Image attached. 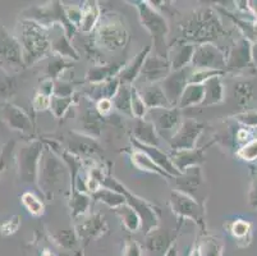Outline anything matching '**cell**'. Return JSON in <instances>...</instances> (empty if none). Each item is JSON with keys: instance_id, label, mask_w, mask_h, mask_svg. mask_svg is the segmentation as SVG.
<instances>
[{"instance_id": "f5cc1de1", "label": "cell", "mask_w": 257, "mask_h": 256, "mask_svg": "<svg viewBox=\"0 0 257 256\" xmlns=\"http://www.w3.org/2000/svg\"><path fill=\"white\" fill-rule=\"evenodd\" d=\"M96 110L100 116H107L113 110V103L110 99H102L96 103Z\"/></svg>"}, {"instance_id": "6125c7cd", "label": "cell", "mask_w": 257, "mask_h": 256, "mask_svg": "<svg viewBox=\"0 0 257 256\" xmlns=\"http://www.w3.org/2000/svg\"><path fill=\"white\" fill-rule=\"evenodd\" d=\"M248 4H251V9L254 12V14H257V2H249Z\"/></svg>"}, {"instance_id": "9c48e42d", "label": "cell", "mask_w": 257, "mask_h": 256, "mask_svg": "<svg viewBox=\"0 0 257 256\" xmlns=\"http://www.w3.org/2000/svg\"><path fill=\"white\" fill-rule=\"evenodd\" d=\"M191 67L193 69H209L223 72L226 68V60L223 51L211 42L196 45Z\"/></svg>"}, {"instance_id": "5bb4252c", "label": "cell", "mask_w": 257, "mask_h": 256, "mask_svg": "<svg viewBox=\"0 0 257 256\" xmlns=\"http://www.w3.org/2000/svg\"><path fill=\"white\" fill-rule=\"evenodd\" d=\"M193 72V68L191 65L183 68L181 70H174L168 74L165 79L160 82V86L164 91L165 96H167L168 102L173 108H177L178 105L179 99H181L182 94H183L184 89L188 84V79L191 73Z\"/></svg>"}, {"instance_id": "277c9868", "label": "cell", "mask_w": 257, "mask_h": 256, "mask_svg": "<svg viewBox=\"0 0 257 256\" xmlns=\"http://www.w3.org/2000/svg\"><path fill=\"white\" fill-rule=\"evenodd\" d=\"M91 177L96 178L102 187L118 191L119 194H121L124 196L125 204L130 205L131 208L139 214L140 219H141V228L144 229L145 234H147L149 232L153 231V229L158 228L159 219L153 205H150L147 201L140 199L136 195L131 194L121 183H119L118 181H116L115 178L111 177V176H104L101 172H99V170H92V172H91Z\"/></svg>"}, {"instance_id": "c3c4849f", "label": "cell", "mask_w": 257, "mask_h": 256, "mask_svg": "<svg viewBox=\"0 0 257 256\" xmlns=\"http://www.w3.org/2000/svg\"><path fill=\"white\" fill-rule=\"evenodd\" d=\"M238 154L244 160H254V159H257V140L251 141L246 146H243Z\"/></svg>"}, {"instance_id": "ee69618b", "label": "cell", "mask_w": 257, "mask_h": 256, "mask_svg": "<svg viewBox=\"0 0 257 256\" xmlns=\"http://www.w3.org/2000/svg\"><path fill=\"white\" fill-rule=\"evenodd\" d=\"M54 238H55L57 243H59L62 247L73 248L74 246L77 245V239H78V237H77L76 232L69 229V231L58 232V233L54 236Z\"/></svg>"}, {"instance_id": "db71d44e", "label": "cell", "mask_w": 257, "mask_h": 256, "mask_svg": "<svg viewBox=\"0 0 257 256\" xmlns=\"http://www.w3.org/2000/svg\"><path fill=\"white\" fill-rule=\"evenodd\" d=\"M39 94H43V95L48 96V98H51L54 95V81L49 78L44 79L41 84H40Z\"/></svg>"}, {"instance_id": "d590c367", "label": "cell", "mask_w": 257, "mask_h": 256, "mask_svg": "<svg viewBox=\"0 0 257 256\" xmlns=\"http://www.w3.org/2000/svg\"><path fill=\"white\" fill-rule=\"evenodd\" d=\"M91 196H88L86 192H81L78 190H72L71 194V209L73 218L82 217L86 214L91 204Z\"/></svg>"}, {"instance_id": "91938a15", "label": "cell", "mask_w": 257, "mask_h": 256, "mask_svg": "<svg viewBox=\"0 0 257 256\" xmlns=\"http://www.w3.org/2000/svg\"><path fill=\"white\" fill-rule=\"evenodd\" d=\"M165 256H178V250H177V245H175V243L170 246V248L168 250L167 255Z\"/></svg>"}, {"instance_id": "d6a6232c", "label": "cell", "mask_w": 257, "mask_h": 256, "mask_svg": "<svg viewBox=\"0 0 257 256\" xmlns=\"http://www.w3.org/2000/svg\"><path fill=\"white\" fill-rule=\"evenodd\" d=\"M90 196L92 200L105 204V205H107L111 209H116L118 206L125 204V199L123 195L119 194L118 191H114V190L106 189V187L102 186L97 191L92 192Z\"/></svg>"}, {"instance_id": "680465c9", "label": "cell", "mask_w": 257, "mask_h": 256, "mask_svg": "<svg viewBox=\"0 0 257 256\" xmlns=\"http://www.w3.org/2000/svg\"><path fill=\"white\" fill-rule=\"evenodd\" d=\"M189 256H202V253H201L200 243H196V245L193 246L192 251H191V255Z\"/></svg>"}, {"instance_id": "11a10c76", "label": "cell", "mask_w": 257, "mask_h": 256, "mask_svg": "<svg viewBox=\"0 0 257 256\" xmlns=\"http://www.w3.org/2000/svg\"><path fill=\"white\" fill-rule=\"evenodd\" d=\"M13 146H15V142L8 144L3 150H2V152H0V175H2V172H3L4 169H6L7 159H8V155H9V150L13 149Z\"/></svg>"}, {"instance_id": "5b68a950", "label": "cell", "mask_w": 257, "mask_h": 256, "mask_svg": "<svg viewBox=\"0 0 257 256\" xmlns=\"http://www.w3.org/2000/svg\"><path fill=\"white\" fill-rule=\"evenodd\" d=\"M135 7L139 11L140 21L142 26L150 32L154 40V49L156 55L161 58L169 56V48L167 44V37L169 34V26L167 20L161 13H159L150 2H135Z\"/></svg>"}, {"instance_id": "816d5d0a", "label": "cell", "mask_w": 257, "mask_h": 256, "mask_svg": "<svg viewBox=\"0 0 257 256\" xmlns=\"http://www.w3.org/2000/svg\"><path fill=\"white\" fill-rule=\"evenodd\" d=\"M50 100L51 98H48V96L43 95V94H36L35 96L34 102H32V105H34V109L37 110V112H43V110H46L50 108Z\"/></svg>"}, {"instance_id": "6da1fadb", "label": "cell", "mask_w": 257, "mask_h": 256, "mask_svg": "<svg viewBox=\"0 0 257 256\" xmlns=\"http://www.w3.org/2000/svg\"><path fill=\"white\" fill-rule=\"evenodd\" d=\"M16 39L21 46L25 67H30L50 55L51 41L49 30L34 21H21Z\"/></svg>"}, {"instance_id": "4316f807", "label": "cell", "mask_w": 257, "mask_h": 256, "mask_svg": "<svg viewBox=\"0 0 257 256\" xmlns=\"http://www.w3.org/2000/svg\"><path fill=\"white\" fill-rule=\"evenodd\" d=\"M123 67H124L123 63H113V64L92 67L87 70L86 79H87V82H90L91 84H97L101 83V82L109 81V79L118 76L119 72L123 69Z\"/></svg>"}, {"instance_id": "f907efd6", "label": "cell", "mask_w": 257, "mask_h": 256, "mask_svg": "<svg viewBox=\"0 0 257 256\" xmlns=\"http://www.w3.org/2000/svg\"><path fill=\"white\" fill-rule=\"evenodd\" d=\"M232 233L233 236L237 237V238H243L249 233V224L247 222H243V220H238L233 224L232 227Z\"/></svg>"}, {"instance_id": "2e32d148", "label": "cell", "mask_w": 257, "mask_h": 256, "mask_svg": "<svg viewBox=\"0 0 257 256\" xmlns=\"http://www.w3.org/2000/svg\"><path fill=\"white\" fill-rule=\"evenodd\" d=\"M2 118L6 122L7 126L12 128L13 131L26 133V135H31L34 131L31 118H30L21 108L11 104V103H4L2 105Z\"/></svg>"}, {"instance_id": "60d3db41", "label": "cell", "mask_w": 257, "mask_h": 256, "mask_svg": "<svg viewBox=\"0 0 257 256\" xmlns=\"http://www.w3.org/2000/svg\"><path fill=\"white\" fill-rule=\"evenodd\" d=\"M73 104V98H58V96H51L50 108L49 109L53 112L55 118H62L65 113L68 112L69 108Z\"/></svg>"}, {"instance_id": "cb8c5ba5", "label": "cell", "mask_w": 257, "mask_h": 256, "mask_svg": "<svg viewBox=\"0 0 257 256\" xmlns=\"http://www.w3.org/2000/svg\"><path fill=\"white\" fill-rule=\"evenodd\" d=\"M195 48L196 45H193V44L181 42V44L175 45L169 51L170 56H168V59L170 62L172 72H174V70H181L183 68L191 65L193 53H195Z\"/></svg>"}, {"instance_id": "484cf974", "label": "cell", "mask_w": 257, "mask_h": 256, "mask_svg": "<svg viewBox=\"0 0 257 256\" xmlns=\"http://www.w3.org/2000/svg\"><path fill=\"white\" fill-rule=\"evenodd\" d=\"M82 13H81V21H79V31L90 34L96 28L99 23L101 13H100V6L97 2H85L81 6Z\"/></svg>"}, {"instance_id": "44dd1931", "label": "cell", "mask_w": 257, "mask_h": 256, "mask_svg": "<svg viewBox=\"0 0 257 256\" xmlns=\"http://www.w3.org/2000/svg\"><path fill=\"white\" fill-rule=\"evenodd\" d=\"M172 163L177 168L179 173H183L186 169L191 168V166L200 165L201 163H204L205 154L202 149H191V150H181V151H173Z\"/></svg>"}, {"instance_id": "f35d334b", "label": "cell", "mask_w": 257, "mask_h": 256, "mask_svg": "<svg viewBox=\"0 0 257 256\" xmlns=\"http://www.w3.org/2000/svg\"><path fill=\"white\" fill-rule=\"evenodd\" d=\"M21 201L25 205V208L29 210L30 214L35 215V217H39V215L44 214V203L40 200L39 197L35 196L31 192H25L21 197Z\"/></svg>"}, {"instance_id": "7c38bea8", "label": "cell", "mask_w": 257, "mask_h": 256, "mask_svg": "<svg viewBox=\"0 0 257 256\" xmlns=\"http://www.w3.org/2000/svg\"><path fill=\"white\" fill-rule=\"evenodd\" d=\"M0 63H3L16 72L26 68L17 39L12 36L2 25H0Z\"/></svg>"}, {"instance_id": "ac0fdd59", "label": "cell", "mask_w": 257, "mask_h": 256, "mask_svg": "<svg viewBox=\"0 0 257 256\" xmlns=\"http://www.w3.org/2000/svg\"><path fill=\"white\" fill-rule=\"evenodd\" d=\"M172 245V234L169 231L158 227L146 234L145 248L149 256H165Z\"/></svg>"}, {"instance_id": "83f0119b", "label": "cell", "mask_w": 257, "mask_h": 256, "mask_svg": "<svg viewBox=\"0 0 257 256\" xmlns=\"http://www.w3.org/2000/svg\"><path fill=\"white\" fill-rule=\"evenodd\" d=\"M251 60V49H249L248 41L240 40L232 49L229 54V59L226 60V68L229 69H240L248 65Z\"/></svg>"}, {"instance_id": "8fae6325", "label": "cell", "mask_w": 257, "mask_h": 256, "mask_svg": "<svg viewBox=\"0 0 257 256\" xmlns=\"http://www.w3.org/2000/svg\"><path fill=\"white\" fill-rule=\"evenodd\" d=\"M205 128L204 123L195 121V119H186L182 122L177 132L172 137L170 147L173 151H181V150L195 149L198 137Z\"/></svg>"}, {"instance_id": "836d02e7", "label": "cell", "mask_w": 257, "mask_h": 256, "mask_svg": "<svg viewBox=\"0 0 257 256\" xmlns=\"http://www.w3.org/2000/svg\"><path fill=\"white\" fill-rule=\"evenodd\" d=\"M131 88L132 86H128V84H120L114 98L111 99V103H113L114 109L121 113L123 116L133 118L132 108H131Z\"/></svg>"}, {"instance_id": "30bf717a", "label": "cell", "mask_w": 257, "mask_h": 256, "mask_svg": "<svg viewBox=\"0 0 257 256\" xmlns=\"http://www.w3.org/2000/svg\"><path fill=\"white\" fill-rule=\"evenodd\" d=\"M170 204L175 214L182 218H188L201 227L204 225V206L198 204L195 199L182 192L173 190L170 192Z\"/></svg>"}, {"instance_id": "4dcf8cb0", "label": "cell", "mask_w": 257, "mask_h": 256, "mask_svg": "<svg viewBox=\"0 0 257 256\" xmlns=\"http://www.w3.org/2000/svg\"><path fill=\"white\" fill-rule=\"evenodd\" d=\"M131 160H132V164L136 168H139L140 170H144V172H150V173H155V175L161 176V177H165V178H172V176L168 175L165 170L160 168V166L156 165L153 160H151L149 156H147L145 152L140 151V150H135L131 155Z\"/></svg>"}, {"instance_id": "681fc988", "label": "cell", "mask_w": 257, "mask_h": 256, "mask_svg": "<svg viewBox=\"0 0 257 256\" xmlns=\"http://www.w3.org/2000/svg\"><path fill=\"white\" fill-rule=\"evenodd\" d=\"M123 256H142L141 246L135 239L128 238L123 248Z\"/></svg>"}, {"instance_id": "f1b7e54d", "label": "cell", "mask_w": 257, "mask_h": 256, "mask_svg": "<svg viewBox=\"0 0 257 256\" xmlns=\"http://www.w3.org/2000/svg\"><path fill=\"white\" fill-rule=\"evenodd\" d=\"M204 90L205 96L204 102L201 103V105L204 107H210V105L219 104L223 102L224 98V86L221 83L220 76H215L205 81L204 83Z\"/></svg>"}, {"instance_id": "f546056e", "label": "cell", "mask_w": 257, "mask_h": 256, "mask_svg": "<svg viewBox=\"0 0 257 256\" xmlns=\"http://www.w3.org/2000/svg\"><path fill=\"white\" fill-rule=\"evenodd\" d=\"M204 96H205L204 84L188 83L187 84V88L184 89L181 99H179L177 108L182 110V109H186V108H191V107H195V105L201 104V103L204 102Z\"/></svg>"}, {"instance_id": "52a82bcc", "label": "cell", "mask_w": 257, "mask_h": 256, "mask_svg": "<svg viewBox=\"0 0 257 256\" xmlns=\"http://www.w3.org/2000/svg\"><path fill=\"white\" fill-rule=\"evenodd\" d=\"M44 146L41 141H32L29 144L23 145L18 150L17 164L18 176L21 182L23 183H36L37 173H39V164Z\"/></svg>"}, {"instance_id": "8d00e7d4", "label": "cell", "mask_w": 257, "mask_h": 256, "mask_svg": "<svg viewBox=\"0 0 257 256\" xmlns=\"http://www.w3.org/2000/svg\"><path fill=\"white\" fill-rule=\"evenodd\" d=\"M82 128L83 132L87 135L99 137L101 132V121L100 114L95 112H86L82 117Z\"/></svg>"}, {"instance_id": "1f68e13d", "label": "cell", "mask_w": 257, "mask_h": 256, "mask_svg": "<svg viewBox=\"0 0 257 256\" xmlns=\"http://www.w3.org/2000/svg\"><path fill=\"white\" fill-rule=\"evenodd\" d=\"M119 86H120V82H119L118 77H114L109 81L101 82V83L91 84L90 96L96 102L102 100V99H110L111 100L118 91Z\"/></svg>"}, {"instance_id": "f6af8a7d", "label": "cell", "mask_w": 257, "mask_h": 256, "mask_svg": "<svg viewBox=\"0 0 257 256\" xmlns=\"http://www.w3.org/2000/svg\"><path fill=\"white\" fill-rule=\"evenodd\" d=\"M73 95V84L63 79L54 82V96L58 98H71Z\"/></svg>"}, {"instance_id": "9a60e30c", "label": "cell", "mask_w": 257, "mask_h": 256, "mask_svg": "<svg viewBox=\"0 0 257 256\" xmlns=\"http://www.w3.org/2000/svg\"><path fill=\"white\" fill-rule=\"evenodd\" d=\"M173 180H174V186L177 191L188 195L198 203L197 194L201 191L200 189L204 185V177H202L200 165L191 166V168L186 169L181 176L174 177Z\"/></svg>"}, {"instance_id": "7bdbcfd3", "label": "cell", "mask_w": 257, "mask_h": 256, "mask_svg": "<svg viewBox=\"0 0 257 256\" xmlns=\"http://www.w3.org/2000/svg\"><path fill=\"white\" fill-rule=\"evenodd\" d=\"M16 89L15 79L8 72L3 70V74H0V98H9L15 94Z\"/></svg>"}, {"instance_id": "7402d4cb", "label": "cell", "mask_w": 257, "mask_h": 256, "mask_svg": "<svg viewBox=\"0 0 257 256\" xmlns=\"http://www.w3.org/2000/svg\"><path fill=\"white\" fill-rule=\"evenodd\" d=\"M137 89V88H136ZM145 105L147 109H156V108H173L168 102L164 91L161 89L160 83H151L145 84L141 90H139Z\"/></svg>"}, {"instance_id": "ffe728a7", "label": "cell", "mask_w": 257, "mask_h": 256, "mask_svg": "<svg viewBox=\"0 0 257 256\" xmlns=\"http://www.w3.org/2000/svg\"><path fill=\"white\" fill-rule=\"evenodd\" d=\"M133 145L136 146V150H140V151L145 152V154L154 161L158 166H160L163 170L168 173L169 176H172L173 178L178 177L182 173H179L177 170V168L174 166V164L172 163V159H170L169 155L165 154L164 151H161L159 147L154 146H146V145H142L140 142H137L136 140H132Z\"/></svg>"}, {"instance_id": "3957f363", "label": "cell", "mask_w": 257, "mask_h": 256, "mask_svg": "<svg viewBox=\"0 0 257 256\" xmlns=\"http://www.w3.org/2000/svg\"><path fill=\"white\" fill-rule=\"evenodd\" d=\"M37 181L43 194L48 197L62 192L68 182V166L49 147L44 149L40 159Z\"/></svg>"}, {"instance_id": "7a4b0ae2", "label": "cell", "mask_w": 257, "mask_h": 256, "mask_svg": "<svg viewBox=\"0 0 257 256\" xmlns=\"http://www.w3.org/2000/svg\"><path fill=\"white\" fill-rule=\"evenodd\" d=\"M182 42L201 45L218 39L223 32L219 17L210 8L193 12L181 25Z\"/></svg>"}, {"instance_id": "b9f144b4", "label": "cell", "mask_w": 257, "mask_h": 256, "mask_svg": "<svg viewBox=\"0 0 257 256\" xmlns=\"http://www.w3.org/2000/svg\"><path fill=\"white\" fill-rule=\"evenodd\" d=\"M131 108H132L133 118L136 119H144L147 110H149L146 108V105H145L141 95H140L139 91H137V89L135 86L131 88Z\"/></svg>"}, {"instance_id": "e0dca14e", "label": "cell", "mask_w": 257, "mask_h": 256, "mask_svg": "<svg viewBox=\"0 0 257 256\" xmlns=\"http://www.w3.org/2000/svg\"><path fill=\"white\" fill-rule=\"evenodd\" d=\"M48 30L49 35H50L51 51H54L57 55L62 56L64 59H79V54L77 53L76 49L72 46L71 40L68 39V36L65 34L64 27H63L62 25L55 23V25L50 26Z\"/></svg>"}, {"instance_id": "74e56055", "label": "cell", "mask_w": 257, "mask_h": 256, "mask_svg": "<svg viewBox=\"0 0 257 256\" xmlns=\"http://www.w3.org/2000/svg\"><path fill=\"white\" fill-rule=\"evenodd\" d=\"M71 67V63H68L64 58L59 55L51 56V59L49 60L48 65H46V74H48L49 79H55L59 78L63 73H64L65 69H68Z\"/></svg>"}, {"instance_id": "e575fe53", "label": "cell", "mask_w": 257, "mask_h": 256, "mask_svg": "<svg viewBox=\"0 0 257 256\" xmlns=\"http://www.w3.org/2000/svg\"><path fill=\"white\" fill-rule=\"evenodd\" d=\"M115 211V214L120 218L125 228L131 232H137L141 228V219H140L139 214L133 210L130 205L123 204V205L118 206L116 209H113Z\"/></svg>"}, {"instance_id": "ab89813d", "label": "cell", "mask_w": 257, "mask_h": 256, "mask_svg": "<svg viewBox=\"0 0 257 256\" xmlns=\"http://www.w3.org/2000/svg\"><path fill=\"white\" fill-rule=\"evenodd\" d=\"M202 256H221L223 255V245L215 237H205L200 243Z\"/></svg>"}, {"instance_id": "6f0895ef", "label": "cell", "mask_w": 257, "mask_h": 256, "mask_svg": "<svg viewBox=\"0 0 257 256\" xmlns=\"http://www.w3.org/2000/svg\"><path fill=\"white\" fill-rule=\"evenodd\" d=\"M249 201H251L252 205L257 206V183H256V187H253V189H252L251 195H249Z\"/></svg>"}, {"instance_id": "603a6c76", "label": "cell", "mask_w": 257, "mask_h": 256, "mask_svg": "<svg viewBox=\"0 0 257 256\" xmlns=\"http://www.w3.org/2000/svg\"><path fill=\"white\" fill-rule=\"evenodd\" d=\"M150 46H146V48L142 49V50L135 56V59H133L132 62L128 63V64H125L124 67H123V69H121L120 72H119L118 76H116L119 82H120V84H128V86H131V83H133V82L139 78L140 72H141L142 69V65H144L145 63V59H146L147 55L150 54Z\"/></svg>"}, {"instance_id": "4fadbf2b", "label": "cell", "mask_w": 257, "mask_h": 256, "mask_svg": "<svg viewBox=\"0 0 257 256\" xmlns=\"http://www.w3.org/2000/svg\"><path fill=\"white\" fill-rule=\"evenodd\" d=\"M170 72L172 67L168 58H161L156 54H149L137 79L145 84L160 83L163 79L167 78Z\"/></svg>"}, {"instance_id": "bcb514c9", "label": "cell", "mask_w": 257, "mask_h": 256, "mask_svg": "<svg viewBox=\"0 0 257 256\" xmlns=\"http://www.w3.org/2000/svg\"><path fill=\"white\" fill-rule=\"evenodd\" d=\"M21 225V217L20 215H13L11 219L6 220L3 224L0 225V233L3 236H9L18 231Z\"/></svg>"}, {"instance_id": "94428289", "label": "cell", "mask_w": 257, "mask_h": 256, "mask_svg": "<svg viewBox=\"0 0 257 256\" xmlns=\"http://www.w3.org/2000/svg\"><path fill=\"white\" fill-rule=\"evenodd\" d=\"M251 58H252V59H253L254 64L257 65V44H254L253 48H252V50H251Z\"/></svg>"}, {"instance_id": "9f6ffc18", "label": "cell", "mask_w": 257, "mask_h": 256, "mask_svg": "<svg viewBox=\"0 0 257 256\" xmlns=\"http://www.w3.org/2000/svg\"><path fill=\"white\" fill-rule=\"evenodd\" d=\"M242 123L249 124V126H257V113H247L238 117Z\"/></svg>"}, {"instance_id": "d4e9b609", "label": "cell", "mask_w": 257, "mask_h": 256, "mask_svg": "<svg viewBox=\"0 0 257 256\" xmlns=\"http://www.w3.org/2000/svg\"><path fill=\"white\" fill-rule=\"evenodd\" d=\"M132 132L133 136H135L133 140H136L140 144L154 147L160 146V138H159V135L156 133L155 128H154V126L150 122L146 121L145 118L136 119Z\"/></svg>"}, {"instance_id": "d6986e66", "label": "cell", "mask_w": 257, "mask_h": 256, "mask_svg": "<svg viewBox=\"0 0 257 256\" xmlns=\"http://www.w3.org/2000/svg\"><path fill=\"white\" fill-rule=\"evenodd\" d=\"M106 229V223L102 214H93L92 217L87 218L86 220L79 223L76 227V234L78 239L88 243L93 238L102 234V232Z\"/></svg>"}, {"instance_id": "8992f818", "label": "cell", "mask_w": 257, "mask_h": 256, "mask_svg": "<svg viewBox=\"0 0 257 256\" xmlns=\"http://www.w3.org/2000/svg\"><path fill=\"white\" fill-rule=\"evenodd\" d=\"M95 31L97 45L105 50L118 51L127 45L128 32L118 14L107 13L104 17H100Z\"/></svg>"}, {"instance_id": "7dc6e473", "label": "cell", "mask_w": 257, "mask_h": 256, "mask_svg": "<svg viewBox=\"0 0 257 256\" xmlns=\"http://www.w3.org/2000/svg\"><path fill=\"white\" fill-rule=\"evenodd\" d=\"M64 13L67 20H68V22L71 23L72 26H74L76 28H78L79 21H81V13H82L81 7H76V6L64 7Z\"/></svg>"}, {"instance_id": "be15d7a7", "label": "cell", "mask_w": 257, "mask_h": 256, "mask_svg": "<svg viewBox=\"0 0 257 256\" xmlns=\"http://www.w3.org/2000/svg\"><path fill=\"white\" fill-rule=\"evenodd\" d=\"M254 35H256V36H257V23H256V25H254Z\"/></svg>"}, {"instance_id": "ba28073f", "label": "cell", "mask_w": 257, "mask_h": 256, "mask_svg": "<svg viewBox=\"0 0 257 256\" xmlns=\"http://www.w3.org/2000/svg\"><path fill=\"white\" fill-rule=\"evenodd\" d=\"M145 119L153 124L159 136L170 141L182 124L181 109H178V108L149 109L146 116H145Z\"/></svg>"}]
</instances>
